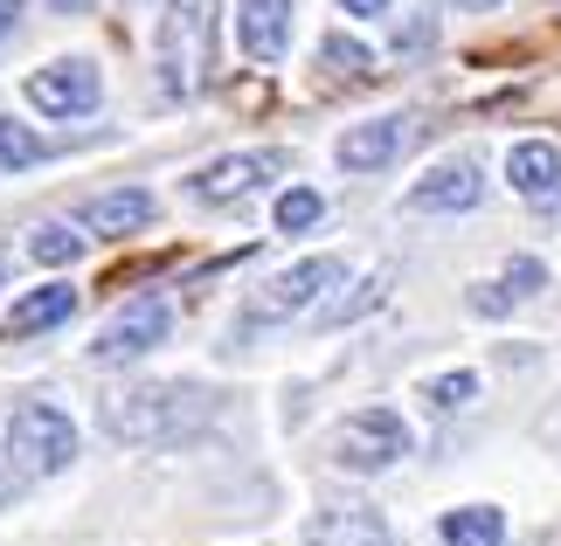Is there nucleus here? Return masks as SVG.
I'll list each match as a JSON object with an SVG mask.
<instances>
[{"label":"nucleus","mask_w":561,"mask_h":546,"mask_svg":"<svg viewBox=\"0 0 561 546\" xmlns=\"http://www.w3.org/2000/svg\"><path fill=\"white\" fill-rule=\"evenodd\" d=\"M153 222V194L146 187H118V194H98V201H83L77 229L83 235H104V243H118V235H133Z\"/></svg>","instance_id":"12"},{"label":"nucleus","mask_w":561,"mask_h":546,"mask_svg":"<svg viewBox=\"0 0 561 546\" xmlns=\"http://www.w3.org/2000/svg\"><path fill=\"white\" fill-rule=\"evenodd\" d=\"M21 8H28V0H0V35H8L14 21H21Z\"/></svg>","instance_id":"24"},{"label":"nucleus","mask_w":561,"mask_h":546,"mask_svg":"<svg viewBox=\"0 0 561 546\" xmlns=\"http://www.w3.org/2000/svg\"><path fill=\"white\" fill-rule=\"evenodd\" d=\"M215 70V0H167L160 14V91L194 97Z\"/></svg>","instance_id":"2"},{"label":"nucleus","mask_w":561,"mask_h":546,"mask_svg":"<svg viewBox=\"0 0 561 546\" xmlns=\"http://www.w3.org/2000/svg\"><path fill=\"white\" fill-rule=\"evenodd\" d=\"M277 173H285V152H277V146H264V152H229V160H215V166L194 173L187 194H194V201H208V208H222V201H243L250 187L277 181Z\"/></svg>","instance_id":"8"},{"label":"nucleus","mask_w":561,"mask_h":546,"mask_svg":"<svg viewBox=\"0 0 561 546\" xmlns=\"http://www.w3.org/2000/svg\"><path fill=\"white\" fill-rule=\"evenodd\" d=\"M347 14H388V0H340Z\"/></svg>","instance_id":"25"},{"label":"nucleus","mask_w":561,"mask_h":546,"mask_svg":"<svg viewBox=\"0 0 561 546\" xmlns=\"http://www.w3.org/2000/svg\"><path fill=\"white\" fill-rule=\"evenodd\" d=\"M444 546H500L506 539V519L492 512V506H458V512H444Z\"/></svg>","instance_id":"17"},{"label":"nucleus","mask_w":561,"mask_h":546,"mask_svg":"<svg viewBox=\"0 0 561 546\" xmlns=\"http://www.w3.org/2000/svg\"><path fill=\"white\" fill-rule=\"evenodd\" d=\"M306 546H388V519L375 506H327L306 526Z\"/></svg>","instance_id":"13"},{"label":"nucleus","mask_w":561,"mask_h":546,"mask_svg":"<svg viewBox=\"0 0 561 546\" xmlns=\"http://www.w3.org/2000/svg\"><path fill=\"white\" fill-rule=\"evenodd\" d=\"M174 333V304L167 298H139V304H125V312L98 333V346H91V360H104V367H118V360H139V353H153V346Z\"/></svg>","instance_id":"7"},{"label":"nucleus","mask_w":561,"mask_h":546,"mask_svg":"<svg viewBox=\"0 0 561 546\" xmlns=\"http://www.w3.org/2000/svg\"><path fill=\"white\" fill-rule=\"evenodd\" d=\"M42 152H49V146H42V139L28 132V125H8V118H0V173H14V166H35Z\"/></svg>","instance_id":"21"},{"label":"nucleus","mask_w":561,"mask_h":546,"mask_svg":"<svg viewBox=\"0 0 561 546\" xmlns=\"http://www.w3.org/2000/svg\"><path fill=\"white\" fill-rule=\"evenodd\" d=\"M423 395H430V408H465L471 395H479V374H437Z\"/></svg>","instance_id":"22"},{"label":"nucleus","mask_w":561,"mask_h":546,"mask_svg":"<svg viewBox=\"0 0 561 546\" xmlns=\"http://www.w3.org/2000/svg\"><path fill=\"white\" fill-rule=\"evenodd\" d=\"M8 456H14V477H56V471H70L77 422L56 402H21L8 415Z\"/></svg>","instance_id":"3"},{"label":"nucleus","mask_w":561,"mask_h":546,"mask_svg":"<svg viewBox=\"0 0 561 546\" xmlns=\"http://www.w3.org/2000/svg\"><path fill=\"white\" fill-rule=\"evenodd\" d=\"M396 456H409V422L396 408H360L333 429V464L347 471H388Z\"/></svg>","instance_id":"4"},{"label":"nucleus","mask_w":561,"mask_h":546,"mask_svg":"<svg viewBox=\"0 0 561 546\" xmlns=\"http://www.w3.org/2000/svg\"><path fill=\"white\" fill-rule=\"evenodd\" d=\"M236 35L250 62H277L291 49V0H236Z\"/></svg>","instance_id":"11"},{"label":"nucleus","mask_w":561,"mask_h":546,"mask_svg":"<svg viewBox=\"0 0 561 546\" xmlns=\"http://www.w3.org/2000/svg\"><path fill=\"white\" fill-rule=\"evenodd\" d=\"M0 277H8V249H0Z\"/></svg>","instance_id":"29"},{"label":"nucleus","mask_w":561,"mask_h":546,"mask_svg":"<svg viewBox=\"0 0 561 546\" xmlns=\"http://www.w3.org/2000/svg\"><path fill=\"white\" fill-rule=\"evenodd\" d=\"M215 415V395L194 381H153V387H133V395L104 402V435L112 443H181Z\"/></svg>","instance_id":"1"},{"label":"nucleus","mask_w":561,"mask_h":546,"mask_svg":"<svg viewBox=\"0 0 561 546\" xmlns=\"http://www.w3.org/2000/svg\"><path fill=\"white\" fill-rule=\"evenodd\" d=\"M14 485H21V477H14V471H0V506H8V498H14Z\"/></svg>","instance_id":"27"},{"label":"nucleus","mask_w":561,"mask_h":546,"mask_svg":"<svg viewBox=\"0 0 561 546\" xmlns=\"http://www.w3.org/2000/svg\"><path fill=\"white\" fill-rule=\"evenodd\" d=\"M28 256H35V264H77V256H83V235L70 222H42L28 235Z\"/></svg>","instance_id":"18"},{"label":"nucleus","mask_w":561,"mask_h":546,"mask_svg":"<svg viewBox=\"0 0 561 546\" xmlns=\"http://www.w3.org/2000/svg\"><path fill=\"white\" fill-rule=\"evenodd\" d=\"M49 8H56V14H83V8H91V0H49Z\"/></svg>","instance_id":"26"},{"label":"nucleus","mask_w":561,"mask_h":546,"mask_svg":"<svg viewBox=\"0 0 561 546\" xmlns=\"http://www.w3.org/2000/svg\"><path fill=\"white\" fill-rule=\"evenodd\" d=\"M381 291H388V277H368V283H360V298L333 304V312H327V325H340V318H354V312H368V304H381Z\"/></svg>","instance_id":"23"},{"label":"nucleus","mask_w":561,"mask_h":546,"mask_svg":"<svg viewBox=\"0 0 561 546\" xmlns=\"http://www.w3.org/2000/svg\"><path fill=\"white\" fill-rule=\"evenodd\" d=\"M319 214H327V201H319L312 187H291V194H277V229L298 235V229H312Z\"/></svg>","instance_id":"20"},{"label":"nucleus","mask_w":561,"mask_h":546,"mask_svg":"<svg viewBox=\"0 0 561 546\" xmlns=\"http://www.w3.org/2000/svg\"><path fill=\"white\" fill-rule=\"evenodd\" d=\"M340 277H347V264H340V256H306V264H291L285 277H271L264 291L243 304V325H277V318L306 312V304H312L319 291H333Z\"/></svg>","instance_id":"5"},{"label":"nucleus","mask_w":561,"mask_h":546,"mask_svg":"<svg viewBox=\"0 0 561 546\" xmlns=\"http://www.w3.org/2000/svg\"><path fill=\"white\" fill-rule=\"evenodd\" d=\"M541 283H548L541 256H513V264H506V277H500V283H485V291L471 298V312H485V318H506L513 304H527L534 291H541Z\"/></svg>","instance_id":"15"},{"label":"nucleus","mask_w":561,"mask_h":546,"mask_svg":"<svg viewBox=\"0 0 561 546\" xmlns=\"http://www.w3.org/2000/svg\"><path fill=\"white\" fill-rule=\"evenodd\" d=\"M450 8H479L485 14V8H500V0H450Z\"/></svg>","instance_id":"28"},{"label":"nucleus","mask_w":561,"mask_h":546,"mask_svg":"<svg viewBox=\"0 0 561 546\" xmlns=\"http://www.w3.org/2000/svg\"><path fill=\"white\" fill-rule=\"evenodd\" d=\"M98 97H104V77H98V62H49V70H35L28 77V104L42 118H83V112H98Z\"/></svg>","instance_id":"6"},{"label":"nucleus","mask_w":561,"mask_h":546,"mask_svg":"<svg viewBox=\"0 0 561 546\" xmlns=\"http://www.w3.org/2000/svg\"><path fill=\"white\" fill-rule=\"evenodd\" d=\"M77 312V291L70 283H42V291H28L8 312V339H35V333H49V325H62Z\"/></svg>","instance_id":"16"},{"label":"nucleus","mask_w":561,"mask_h":546,"mask_svg":"<svg viewBox=\"0 0 561 546\" xmlns=\"http://www.w3.org/2000/svg\"><path fill=\"white\" fill-rule=\"evenodd\" d=\"M506 181L527 194V201H554L561 194V146L548 139H520L506 152Z\"/></svg>","instance_id":"14"},{"label":"nucleus","mask_w":561,"mask_h":546,"mask_svg":"<svg viewBox=\"0 0 561 546\" xmlns=\"http://www.w3.org/2000/svg\"><path fill=\"white\" fill-rule=\"evenodd\" d=\"M416 139V118H375V125H354L347 139H340V166L347 173H381V166H396L402 160V146Z\"/></svg>","instance_id":"9"},{"label":"nucleus","mask_w":561,"mask_h":546,"mask_svg":"<svg viewBox=\"0 0 561 546\" xmlns=\"http://www.w3.org/2000/svg\"><path fill=\"white\" fill-rule=\"evenodd\" d=\"M479 194H485L479 166H471V160H444L437 173H423V181L409 187V208H416V214H465V208H479Z\"/></svg>","instance_id":"10"},{"label":"nucleus","mask_w":561,"mask_h":546,"mask_svg":"<svg viewBox=\"0 0 561 546\" xmlns=\"http://www.w3.org/2000/svg\"><path fill=\"white\" fill-rule=\"evenodd\" d=\"M319 62H327V70L333 77H375V56L368 49H360V42H347V35H327V42H319Z\"/></svg>","instance_id":"19"}]
</instances>
